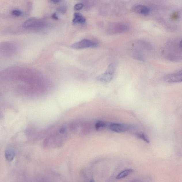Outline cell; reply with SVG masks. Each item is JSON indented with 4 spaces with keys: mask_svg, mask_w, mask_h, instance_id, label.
Masks as SVG:
<instances>
[{
    "mask_svg": "<svg viewBox=\"0 0 182 182\" xmlns=\"http://www.w3.org/2000/svg\"><path fill=\"white\" fill-rule=\"evenodd\" d=\"M165 53L169 60H181V40H171L166 45Z\"/></svg>",
    "mask_w": 182,
    "mask_h": 182,
    "instance_id": "cell-1",
    "label": "cell"
},
{
    "mask_svg": "<svg viewBox=\"0 0 182 182\" xmlns=\"http://www.w3.org/2000/svg\"><path fill=\"white\" fill-rule=\"evenodd\" d=\"M70 129L72 133L75 134L86 135L92 131V126L90 123L84 122H74L69 126Z\"/></svg>",
    "mask_w": 182,
    "mask_h": 182,
    "instance_id": "cell-2",
    "label": "cell"
},
{
    "mask_svg": "<svg viewBox=\"0 0 182 182\" xmlns=\"http://www.w3.org/2000/svg\"><path fill=\"white\" fill-rule=\"evenodd\" d=\"M129 29V26L126 23L112 22L107 25V30L108 34L114 35L126 32Z\"/></svg>",
    "mask_w": 182,
    "mask_h": 182,
    "instance_id": "cell-3",
    "label": "cell"
},
{
    "mask_svg": "<svg viewBox=\"0 0 182 182\" xmlns=\"http://www.w3.org/2000/svg\"><path fill=\"white\" fill-rule=\"evenodd\" d=\"M117 64L116 62H112L109 65L105 72L104 73L98 76L96 78L98 81L104 83L110 82L113 79Z\"/></svg>",
    "mask_w": 182,
    "mask_h": 182,
    "instance_id": "cell-4",
    "label": "cell"
},
{
    "mask_svg": "<svg viewBox=\"0 0 182 182\" xmlns=\"http://www.w3.org/2000/svg\"><path fill=\"white\" fill-rule=\"evenodd\" d=\"M44 26V23L40 19L32 18L27 20L23 24V27L25 29H40Z\"/></svg>",
    "mask_w": 182,
    "mask_h": 182,
    "instance_id": "cell-5",
    "label": "cell"
},
{
    "mask_svg": "<svg viewBox=\"0 0 182 182\" xmlns=\"http://www.w3.org/2000/svg\"><path fill=\"white\" fill-rule=\"evenodd\" d=\"M96 42L88 39H84L79 42H76L71 46L72 48L75 49H82L84 48H94L97 46Z\"/></svg>",
    "mask_w": 182,
    "mask_h": 182,
    "instance_id": "cell-6",
    "label": "cell"
},
{
    "mask_svg": "<svg viewBox=\"0 0 182 182\" xmlns=\"http://www.w3.org/2000/svg\"><path fill=\"white\" fill-rule=\"evenodd\" d=\"M164 80L167 83H179L182 81V70L165 76Z\"/></svg>",
    "mask_w": 182,
    "mask_h": 182,
    "instance_id": "cell-7",
    "label": "cell"
},
{
    "mask_svg": "<svg viewBox=\"0 0 182 182\" xmlns=\"http://www.w3.org/2000/svg\"><path fill=\"white\" fill-rule=\"evenodd\" d=\"M109 128L113 132L121 133L129 131L131 129V127L127 124L112 123L109 125Z\"/></svg>",
    "mask_w": 182,
    "mask_h": 182,
    "instance_id": "cell-8",
    "label": "cell"
},
{
    "mask_svg": "<svg viewBox=\"0 0 182 182\" xmlns=\"http://www.w3.org/2000/svg\"><path fill=\"white\" fill-rule=\"evenodd\" d=\"M132 10L135 13L144 16H147L149 14L150 10L147 6L141 5V4H136L133 6Z\"/></svg>",
    "mask_w": 182,
    "mask_h": 182,
    "instance_id": "cell-9",
    "label": "cell"
},
{
    "mask_svg": "<svg viewBox=\"0 0 182 182\" xmlns=\"http://www.w3.org/2000/svg\"><path fill=\"white\" fill-rule=\"evenodd\" d=\"M86 22V18L81 14L76 13H74L73 22L74 24H83Z\"/></svg>",
    "mask_w": 182,
    "mask_h": 182,
    "instance_id": "cell-10",
    "label": "cell"
},
{
    "mask_svg": "<svg viewBox=\"0 0 182 182\" xmlns=\"http://www.w3.org/2000/svg\"><path fill=\"white\" fill-rule=\"evenodd\" d=\"M133 170L132 169H130L125 170H124L120 172L118 175H117L116 179H117L119 180L125 178V177L131 174L133 172Z\"/></svg>",
    "mask_w": 182,
    "mask_h": 182,
    "instance_id": "cell-11",
    "label": "cell"
},
{
    "mask_svg": "<svg viewBox=\"0 0 182 182\" xmlns=\"http://www.w3.org/2000/svg\"><path fill=\"white\" fill-rule=\"evenodd\" d=\"M15 153L14 151L11 149H7L5 151V158L9 161H11L13 160L15 157Z\"/></svg>",
    "mask_w": 182,
    "mask_h": 182,
    "instance_id": "cell-12",
    "label": "cell"
},
{
    "mask_svg": "<svg viewBox=\"0 0 182 182\" xmlns=\"http://www.w3.org/2000/svg\"><path fill=\"white\" fill-rule=\"evenodd\" d=\"M107 126L106 123L102 121H98L95 125V128L96 130H98L101 128H104Z\"/></svg>",
    "mask_w": 182,
    "mask_h": 182,
    "instance_id": "cell-13",
    "label": "cell"
},
{
    "mask_svg": "<svg viewBox=\"0 0 182 182\" xmlns=\"http://www.w3.org/2000/svg\"><path fill=\"white\" fill-rule=\"evenodd\" d=\"M138 136L139 138L143 140L144 141L147 143H149L150 141L149 139L148 136L144 133H139L138 134Z\"/></svg>",
    "mask_w": 182,
    "mask_h": 182,
    "instance_id": "cell-14",
    "label": "cell"
},
{
    "mask_svg": "<svg viewBox=\"0 0 182 182\" xmlns=\"http://www.w3.org/2000/svg\"><path fill=\"white\" fill-rule=\"evenodd\" d=\"M12 15L13 16H21L22 14V12L19 10H13L12 12Z\"/></svg>",
    "mask_w": 182,
    "mask_h": 182,
    "instance_id": "cell-15",
    "label": "cell"
},
{
    "mask_svg": "<svg viewBox=\"0 0 182 182\" xmlns=\"http://www.w3.org/2000/svg\"><path fill=\"white\" fill-rule=\"evenodd\" d=\"M83 7V5L81 3H78L76 4L74 6V8L76 10H80L82 9Z\"/></svg>",
    "mask_w": 182,
    "mask_h": 182,
    "instance_id": "cell-16",
    "label": "cell"
},
{
    "mask_svg": "<svg viewBox=\"0 0 182 182\" xmlns=\"http://www.w3.org/2000/svg\"><path fill=\"white\" fill-rule=\"evenodd\" d=\"M52 17L53 19L55 20H58V17L57 16V15L56 14L54 13V14L52 15Z\"/></svg>",
    "mask_w": 182,
    "mask_h": 182,
    "instance_id": "cell-17",
    "label": "cell"
},
{
    "mask_svg": "<svg viewBox=\"0 0 182 182\" xmlns=\"http://www.w3.org/2000/svg\"><path fill=\"white\" fill-rule=\"evenodd\" d=\"M129 182H143L141 180H132Z\"/></svg>",
    "mask_w": 182,
    "mask_h": 182,
    "instance_id": "cell-18",
    "label": "cell"
},
{
    "mask_svg": "<svg viewBox=\"0 0 182 182\" xmlns=\"http://www.w3.org/2000/svg\"><path fill=\"white\" fill-rule=\"evenodd\" d=\"M60 11L62 12H64L65 11V9L64 7H61L60 9Z\"/></svg>",
    "mask_w": 182,
    "mask_h": 182,
    "instance_id": "cell-19",
    "label": "cell"
},
{
    "mask_svg": "<svg viewBox=\"0 0 182 182\" xmlns=\"http://www.w3.org/2000/svg\"><path fill=\"white\" fill-rule=\"evenodd\" d=\"M52 2L54 3H57L59 2H60V1H52Z\"/></svg>",
    "mask_w": 182,
    "mask_h": 182,
    "instance_id": "cell-20",
    "label": "cell"
},
{
    "mask_svg": "<svg viewBox=\"0 0 182 182\" xmlns=\"http://www.w3.org/2000/svg\"><path fill=\"white\" fill-rule=\"evenodd\" d=\"M90 182H95L93 180H91V181Z\"/></svg>",
    "mask_w": 182,
    "mask_h": 182,
    "instance_id": "cell-21",
    "label": "cell"
}]
</instances>
